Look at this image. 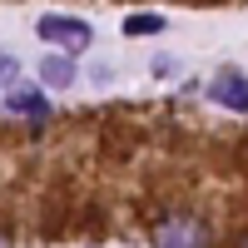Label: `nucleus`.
I'll return each instance as SVG.
<instances>
[{
    "label": "nucleus",
    "mask_w": 248,
    "mask_h": 248,
    "mask_svg": "<svg viewBox=\"0 0 248 248\" xmlns=\"http://www.w3.org/2000/svg\"><path fill=\"white\" fill-rule=\"evenodd\" d=\"M164 248H194L189 229H164Z\"/></svg>",
    "instance_id": "7"
},
{
    "label": "nucleus",
    "mask_w": 248,
    "mask_h": 248,
    "mask_svg": "<svg viewBox=\"0 0 248 248\" xmlns=\"http://www.w3.org/2000/svg\"><path fill=\"white\" fill-rule=\"evenodd\" d=\"M164 25H169L164 15H129L124 20V35H159Z\"/></svg>",
    "instance_id": "5"
},
{
    "label": "nucleus",
    "mask_w": 248,
    "mask_h": 248,
    "mask_svg": "<svg viewBox=\"0 0 248 248\" xmlns=\"http://www.w3.org/2000/svg\"><path fill=\"white\" fill-rule=\"evenodd\" d=\"M35 35L50 40V45H65V50H85L94 40V30L85 25V20H75V15H40L35 20Z\"/></svg>",
    "instance_id": "1"
},
{
    "label": "nucleus",
    "mask_w": 248,
    "mask_h": 248,
    "mask_svg": "<svg viewBox=\"0 0 248 248\" xmlns=\"http://www.w3.org/2000/svg\"><path fill=\"white\" fill-rule=\"evenodd\" d=\"M5 109H15V114H30V119H45V114H50V99L40 94V90L15 85V90L5 94Z\"/></svg>",
    "instance_id": "3"
},
{
    "label": "nucleus",
    "mask_w": 248,
    "mask_h": 248,
    "mask_svg": "<svg viewBox=\"0 0 248 248\" xmlns=\"http://www.w3.org/2000/svg\"><path fill=\"white\" fill-rule=\"evenodd\" d=\"M15 79H20V60L15 55H0V90L15 85Z\"/></svg>",
    "instance_id": "6"
},
{
    "label": "nucleus",
    "mask_w": 248,
    "mask_h": 248,
    "mask_svg": "<svg viewBox=\"0 0 248 248\" xmlns=\"http://www.w3.org/2000/svg\"><path fill=\"white\" fill-rule=\"evenodd\" d=\"M40 79H45L50 90H70L75 85V60L70 55H45L40 60Z\"/></svg>",
    "instance_id": "4"
},
{
    "label": "nucleus",
    "mask_w": 248,
    "mask_h": 248,
    "mask_svg": "<svg viewBox=\"0 0 248 248\" xmlns=\"http://www.w3.org/2000/svg\"><path fill=\"white\" fill-rule=\"evenodd\" d=\"M209 94L218 99L223 109H238V114L248 109V79H243L238 70H218V75H214V85H209Z\"/></svg>",
    "instance_id": "2"
}]
</instances>
